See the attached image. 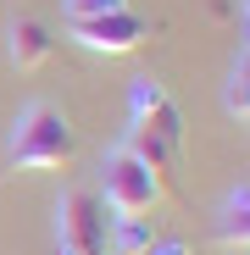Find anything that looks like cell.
<instances>
[{
	"label": "cell",
	"instance_id": "obj_7",
	"mask_svg": "<svg viewBox=\"0 0 250 255\" xmlns=\"http://www.w3.org/2000/svg\"><path fill=\"white\" fill-rule=\"evenodd\" d=\"M128 150L156 172V183H161V194H178V150L173 144H161L156 133H145V128H134L128 133Z\"/></svg>",
	"mask_w": 250,
	"mask_h": 255
},
{
	"label": "cell",
	"instance_id": "obj_6",
	"mask_svg": "<svg viewBox=\"0 0 250 255\" xmlns=\"http://www.w3.org/2000/svg\"><path fill=\"white\" fill-rule=\"evenodd\" d=\"M6 50H11V67L17 72H39L50 61V50H56V33H50V22H39V17H11Z\"/></svg>",
	"mask_w": 250,
	"mask_h": 255
},
{
	"label": "cell",
	"instance_id": "obj_2",
	"mask_svg": "<svg viewBox=\"0 0 250 255\" xmlns=\"http://www.w3.org/2000/svg\"><path fill=\"white\" fill-rule=\"evenodd\" d=\"M106 200L95 189H67L56 205V255H106Z\"/></svg>",
	"mask_w": 250,
	"mask_h": 255
},
{
	"label": "cell",
	"instance_id": "obj_4",
	"mask_svg": "<svg viewBox=\"0 0 250 255\" xmlns=\"http://www.w3.org/2000/svg\"><path fill=\"white\" fill-rule=\"evenodd\" d=\"M72 39L83 50H95V56H128L139 50L145 39H150V22L128 6V11H111V17H89V22H67Z\"/></svg>",
	"mask_w": 250,
	"mask_h": 255
},
{
	"label": "cell",
	"instance_id": "obj_8",
	"mask_svg": "<svg viewBox=\"0 0 250 255\" xmlns=\"http://www.w3.org/2000/svg\"><path fill=\"white\" fill-rule=\"evenodd\" d=\"M217 244H223V250H234V255H245V244H250V189H245V183L223 200V217H217Z\"/></svg>",
	"mask_w": 250,
	"mask_h": 255
},
{
	"label": "cell",
	"instance_id": "obj_5",
	"mask_svg": "<svg viewBox=\"0 0 250 255\" xmlns=\"http://www.w3.org/2000/svg\"><path fill=\"white\" fill-rule=\"evenodd\" d=\"M128 106H134V128H145V133H156L161 144H184V111H178V100L161 89V83H150V78H134V95H128Z\"/></svg>",
	"mask_w": 250,
	"mask_h": 255
},
{
	"label": "cell",
	"instance_id": "obj_1",
	"mask_svg": "<svg viewBox=\"0 0 250 255\" xmlns=\"http://www.w3.org/2000/svg\"><path fill=\"white\" fill-rule=\"evenodd\" d=\"M78 150L72 139V122L50 106V100H33L17 117V133H11V161L22 172H50V166H67Z\"/></svg>",
	"mask_w": 250,
	"mask_h": 255
},
{
	"label": "cell",
	"instance_id": "obj_11",
	"mask_svg": "<svg viewBox=\"0 0 250 255\" xmlns=\"http://www.w3.org/2000/svg\"><path fill=\"white\" fill-rule=\"evenodd\" d=\"M128 11V0H67V22H89V17H111Z\"/></svg>",
	"mask_w": 250,
	"mask_h": 255
},
{
	"label": "cell",
	"instance_id": "obj_12",
	"mask_svg": "<svg viewBox=\"0 0 250 255\" xmlns=\"http://www.w3.org/2000/svg\"><path fill=\"white\" fill-rule=\"evenodd\" d=\"M150 255H189V250H184V244H156Z\"/></svg>",
	"mask_w": 250,
	"mask_h": 255
},
{
	"label": "cell",
	"instance_id": "obj_10",
	"mask_svg": "<svg viewBox=\"0 0 250 255\" xmlns=\"http://www.w3.org/2000/svg\"><path fill=\"white\" fill-rule=\"evenodd\" d=\"M223 111H228L234 122H245V117H250V61H245V50H239V61L228 67V83H223Z\"/></svg>",
	"mask_w": 250,
	"mask_h": 255
},
{
	"label": "cell",
	"instance_id": "obj_9",
	"mask_svg": "<svg viewBox=\"0 0 250 255\" xmlns=\"http://www.w3.org/2000/svg\"><path fill=\"white\" fill-rule=\"evenodd\" d=\"M106 250H111V255H150L156 239H150L145 217H117V222L106 228Z\"/></svg>",
	"mask_w": 250,
	"mask_h": 255
},
{
	"label": "cell",
	"instance_id": "obj_3",
	"mask_svg": "<svg viewBox=\"0 0 250 255\" xmlns=\"http://www.w3.org/2000/svg\"><path fill=\"white\" fill-rule=\"evenodd\" d=\"M156 200H161L156 172L122 144L106 161V211H111V217H145V211H156Z\"/></svg>",
	"mask_w": 250,
	"mask_h": 255
}]
</instances>
